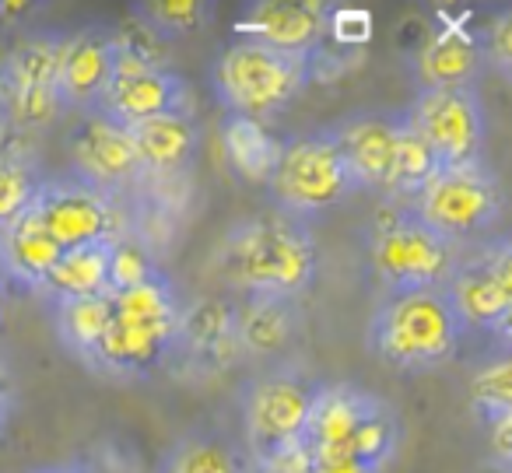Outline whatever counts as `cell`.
Masks as SVG:
<instances>
[{
    "instance_id": "obj_16",
    "label": "cell",
    "mask_w": 512,
    "mask_h": 473,
    "mask_svg": "<svg viewBox=\"0 0 512 473\" xmlns=\"http://www.w3.org/2000/svg\"><path fill=\"white\" fill-rule=\"evenodd\" d=\"M235 344V298H197L183 305L176 333L172 365L197 368V372H225L232 361H239Z\"/></svg>"
},
{
    "instance_id": "obj_18",
    "label": "cell",
    "mask_w": 512,
    "mask_h": 473,
    "mask_svg": "<svg viewBox=\"0 0 512 473\" xmlns=\"http://www.w3.org/2000/svg\"><path fill=\"white\" fill-rule=\"evenodd\" d=\"M330 4H313V0H260L249 4L239 18V39H253L260 46H271L281 53H320L327 39Z\"/></svg>"
},
{
    "instance_id": "obj_4",
    "label": "cell",
    "mask_w": 512,
    "mask_h": 473,
    "mask_svg": "<svg viewBox=\"0 0 512 473\" xmlns=\"http://www.w3.org/2000/svg\"><path fill=\"white\" fill-rule=\"evenodd\" d=\"M313 456L383 473L404 445V417L358 382H320L302 442Z\"/></svg>"
},
{
    "instance_id": "obj_35",
    "label": "cell",
    "mask_w": 512,
    "mask_h": 473,
    "mask_svg": "<svg viewBox=\"0 0 512 473\" xmlns=\"http://www.w3.org/2000/svg\"><path fill=\"white\" fill-rule=\"evenodd\" d=\"M327 36L344 46H362L372 36V15L362 8H330Z\"/></svg>"
},
{
    "instance_id": "obj_12",
    "label": "cell",
    "mask_w": 512,
    "mask_h": 473,
    "mask_svg": "<svg viewBox=\"0 0 512 473\" xmlns=\"http://www.w3.org/2000/svg\"><path fill=\"white\" fill-rule=\"evenodd\" d=\"M404 120L428 144L439 169L481 162L488 148V109L474 85L418 92L404 109Z\"/></svg>"
},
{
    "instance_id": "obj_21",
    "label": "cell",
    "mask_w": 512,
    "mask_h": 473,
    "mask_svg": "<svg viewBox=\"0 0 512 473\" xmlns=\"http://www.w3.org/2000/svg\"><path fill=\"white\" fill-rule=\"evenodd\" d=\"M137 162H141L144 179H176L190 172L193 158L200 151V127L193 116H155L130 127Z\"/></svg>"
},
{
    "instance_id": "obj_26",
    "label": "cell",
    "mask_w": 512,
    "mask_h": 473,
    "mask_svg": "<svg viewBox=\"0 0 512 473\" xmlns=\"http://www.w3.org/2000/svg\"><path fill=\"white\" fill-rule=\"evenodd\" d=\"M46 309H50V326L57 344L92 372L95 351H99L102 330H106V319H109V295L57 302V305H46Z\"/></svg>"
},
{
    "instance_id": "obj_5",
    "label": "cell",
    "mask_w": 512,
    "mask_h": 473,
    "mask_svg": "<svg viewBox=\"0 0 512 473\" xmlns=\"http://www.w3.org/2000/svg\"><path fill=\"white\" fill-rule=\"evenodd\" d=\"M316 53H281L253 39H232L211 64V88L228 116L278 120L313 81Z\"/></svg>"
},
{
    "instance_id": "obj_19",
    "label": "cell",
    "mask_w": 512,
    "mask_h": 473,
    "mask_svg": "<svg viewBox=\"0 0 512 473\" xmlns=\"http://www.w3.org/2000/svg\"><path fill=\"white\" fill-rule=\"evenodd\" d=\"M302 337V305L295 298L246 295L235 298V344L239 354L260 365L288 361Z\"/></svg>"
},
{
    "instance_id": "obj_2",
    "label": "cell",
    "mask_w": 512,
    "mask_h": 473,
    "mask_svg": "<svg viewBox=\"0 0 512 473\" xmlns=\"http://www.w3.org/2000/svg\"><path fill=\"white\" fill-rule=\"evenodd\" d=\"M183 305L186 298L165 270L137 288L109 291V319L95 351L92 375L113 382L155 379L162 368L172 365Z\"/></svg>"
},
{
    "instance_id": "obj_40",
    "label": "cell",
    "mask_w": 512,
    "mask_h": 473,
    "mask_svg": "<svg viewBox=\"0 0 512 473\" xmlns=\"http://www.w3.org/2000/svg\"><path fill=\"white\" fill-rule=\"evenodd\" d=\"M8 281H4V274H0V319H4V298H8Z\"/></svg>"
},
{
    "instance_id": "obj_9",
    "label": "cell",
    "mask_w": 512,
    "mask_h": 473,
    "mask_svg": "<svg viewBox=\"0 0 512 473\" xmlns=\"http://www.w3.org/2000/svg\"><path fill=\"white\" fill-rule=\"evenodd\" d=\"M267 190H271L274 211L306 225L309 218H320L330 207L344 204L351 193H358V186L330 130L320 127L281 141V162Z\"/></svg>"
},
{
    "instance_id": "obj_36",
    "label": "cell",
    "mask_w": 512,
    "mask_h": 473,
    "mask_svg": "<svg viewBox=\"0 0 512 473\" xmlns=\"http://www.w3.org/2000/svg\"><path fill=\"white\" fill-rule=\"evenodd\" d=\"M18 407H22V386H18V375L8 361L0 358V442L8 438L11 424L18 417Z\"/></svg>"
},
{
    "instance_id": "obj_11",
    "label": "cell",
    "mask_w": 512,
    "mask_h": 473,
    "mask_svg": "<svg viewBox=\"0 0 512 473\" xmlns=\"http://www.w3.org/2000/svg\"><path fill=\"white\" fill-rule=\"evenodd\" d=\"M463 326L484 333H509L512 316V242L505 235L460 246L446 284Z\"/></svg>"
},
{
    "instance_id": "obj_38",
    "label": "cell",
    "mask_w": 512,
    "mask_h": 473,
    "mask_svg": "<svg viewBox=\"0 0 512 473\" xmlns=\"http://www.w3.org/2000/svg\"><path fill=\"white\" fill-rule=\"evenodd\" d=\"M32 4H25V0H11V4H0V22H8V25H15V22H22V18H29L32 15Z\"/></svg>"
},
{
    "instance_id": "obj_3",
    "label": "cell",
    "mask_w": 512,
    "mask_h": 473,
    "mask_svg": "<svg viewBox=\"0 0 512 473\" xmlns=\"http://www.w3.org/2000/svg\"><path fill=\"white\" fill-rule=\"evenodd\" d=\"M369 351L400 375H425L463 351L467 326L442 284L383 291L365 326Z\"/></svg>"
},
{
    "instance_id": "obj_17",
    "label": "cell",
    "mask_w": 512,
    "mask_h": 473,
    "mask_svg": "<svg viewBox=\"0 0 512 473\" xmlns=\"http://www.w3.org/2000/svg\"><path fill=\"white\" fill-rule=\"evenodd\" d=\"M116 71V32L106 29H78L64 36L57 71V95L64 113H85L95 109Z\"/></svg>"
},
{
    "instance_id": "obj_13",
    "label": "cell",
    "mask_w": 512,
    "mask_h": 473,
    "mask_svg": "<svg viewBox=\"0 0 512 473\" xmlns=\"http://www.w3.org/2000/svg\"><path fill=\"white\" fill-rule=\"evenodd\" d=\"M32 218L46 228L60 249H78L88 242H113L123 239V214L120 200L81 179H50L36 193V204L29 207Z\"/></svg>"
},
{
    "instance_id": "obj_24",
    "label": "cell",
    "mask_w": 512,
    "mask_h": 473,
    "mask_svg": "<svg viewBox=\"0 0 512 473\" xmlns=\"http://www.w3.org/2000/svg\"><path fill=\"white\" fill-rule=\"evenodd\" d=\"M113 242H88L78 249H64V256L53 263L50 274L39 281L32 295H39L46 305L109 295V249H113Z\"/></svg>"
},
{
    "instance_id": "obj_30",
    "label": "cell",
    "mask_w": 512,
    "mask_h": 473,
    "mask_svg": "<svg viewBox=\"0 0 512 473\" xmlns=\"http://www.w3.org/2000/svg\"><path fill=\"white\" fill-rule=\"evenodd\" d=\"M137 18H141L151 36L183 39L190 32H197L200 25L211 22L214 8L204 0H151V4L137 8Z\"/></svg>"
},
{
    "instance_id": "obj_29",
    "label": "cell",
    "mask_w": 512,
    "mask_h": 473,
    "mask_svg": "<svg viewBox=\"0 0 512 473\" xmlns=\"http://www.w3.org/2000/svg\"><path fill=\"white\" fill-rule=\"evenodd\" d=\"M404 113V109H400ZM439 172L435 155L428 151V144L414 134V127L407 120H400V134H397V158H393V186H390V200H411L428 179Z\"/></svg>"
},
{
    "instance_id": "obj_39",
    "label": "cell",
    "mask_w": 512,
    "mask_h": 473,
    "mask_svg": "<svg viewBox=\"0 0 512 473\" xmlns=\"http://www.w3.org/2000/svg\"><path fill=\"white\" fill-rule=\"evenodd\" d=\"M29 473H99L92 463H81V459H67V463H50V466H39V470Z\"/></svg>"
},
{
    "instance_id": "obj_20",
    "label": "cell",
    "mask_w": 512,
    "mask_h": 473,
    "mask_svg": "<svg viewBox=\"0 0 512 473\" xmlns=\"http://www.w3.org/2000/svg\"><path fill=\"white\" fill-rule=\"evenodd\" d=\"M158 473H256L242 435L221 424H197L165 449Z\"/></svg>"
},
{
    "instance_id": "obj_28",
    "label": "cell",
    "mask_w": 512,
    "mask_h": 473,
    "mask_svg": "<svg viewBox=\"0 0 512 473\" xmlns=\"http://www.w3.org/2000/svg\"><path fill=\"white\" fill-rule=\"evenodd\" d=\"M43 183L46 172L32 155H25V151L0 155V228H8L36 204V193L43 190Z\"/></svg>"
},
{
    "instance_id": "obj_6",
    "label": "cell",
    "mask_w": 512,
    "mask_h": 473,
    "mask_svg": "<svg viewBox=\"0 0 512 473\" xmlns=\"http://www.w3.org/2000/svg\"><path fill=\"white\" fill-rule=\"evenodd\" d=\"M316 389H320V379L309 375L306 368L292 365V361L264 365L242 382V442H246L256 466L302 442Z\"/></svg>"
},
{
    "instance_id": "obj_1",
    "label": "cell",
    "mask_w": 512,
    "mask_h": 473,
    "mask_svg": "<svg viewBox=\"0 0 512 473\" xmlns=\"http://www.w3.org/2000/svg\"><path fill=\"white\" fill-rule=\"evenodd\" d=\"M320 274V246L302 221L281 211L242 214L214 242L207 277L235 298L271 295L299 302Z\"/></svg>"
},
{
    "instance_id": "obj_15",
    "label": "cell",
    "mask_w": 512,
    "mask_h": 473,
    "mask_svg": "<svg viewBox=\"0 0 512 473\" xmlns=\"http://www.w3.org/2000/svg\"><path fill=\"white\" fill-rule=\"evenodd\" d=\"M400 120V109H351L327 127L358 190H372L383 200H390L393 186Z\"/></svg>"
},
{
    "instance_id": "obj_23",
    "label": "cell",
    "mask_w": 512,
    "mask_h": 473,
    "mask_svg": "<svg viewBox=\"0 0 512 473\" xmlns=\"http://www.w3.org/2000/svg\"><path fill=\"white\" fill-rule=\"evenodd\" d=\"M60 256L64 249L46 235V228L32 218V211H25L8 228H0V274L8 288L36 291Z\"/></svg>"
},
{
    "instance_id": "obj_8",
    "label": "cell",
    "mask_w": 512,
    "mask_h": 473,
    "mask_svg": "<svg viewBox=\"0 0 512 473\" xmlns=\"http://www.w3.org/2000/svg\"><path fill=\"white\" fill-rule=\"evenodd\" d=\"M411 211L453 246L481 242L505 214V186L502 176L488 162L439 169L411 200Z\"/></svg>"
},
{
    "instance_id": "obj_22",
    "label": "cell",
    "mask_w": 512,
    "mask_h": 473,
    "mask_svg": "<svg viewBox=\"0 0 512 473\" xmlns=\"http://www.w3.org/2000/svg\"><path fill=\"white\" fill-rule=\"evenodd\" d=\"M481 50L470 32L446 25L432 32L421 43V50L411 60V74L418 81V92H435V88H467L481 74Z\"/></svg>"
},
{
    "instance_id": "obj_27",
    "label": "cell",
    "mask_w": 512,
    "mask_h": 473,
    "mask_svg": "<svg viewBox=\"0 0 512 473\" xmlns=\"http://www.w3.org/2000/svg\"><path fill=\"white\" fill-rule=\"evenodd\" d=\"M60 53H64V32L25 36L0 60V78L25 92H57Z\"/></svg>"
},
{
    "instance_id": "obj_33",
    "label": "cell",
    "mask_w": 512,
    "mask_h": 473,
    "mask_svg": "<svg viewBox=\"0 0 512 473\" xmlns=\"http://www.w3.org/2000/svg\"><path fill=\"white\" fill-rule=\"evenodd\" d=\"M481 50V64L488 71H495L498 78H512V11L502 8L491 15V22L484 25V36L477 39Z\"/></svg>"
},
{
    "instance_id": "obj_37",
    "label": "cell",
    "mask_w": 512,
    "mask_h": 473,
    "mask_svg": "<svg viewBox=\"0 0 512 473\" xmlns=\"http://www.w3.org/2000/svg\"><path fill=\"white\" fill-rule=\"evenodd\" d=\"M488 428V463L498 473H509L512 466V414H502L484 424Z\"/></svg>"
},
{
    "instance_id": "obj_14",
    "label": "cell",
    "mask_w": 512,
    "mask_h": 473,
    "mask_svg": "<svg viewBox=\"0 0 512 473\" xmlns=\"http://www.w3.org/2000/svg\"><path fill=\"white\" fill-rule=\"evenodd\" d=\"M67 151H71V165L78 172L74 179L109 193L113 200H120V193H127L144 179L134 141H130V127H123L102 109H85L74 120L71 134H67Z\"/></svg>"
},
{
    "instance_id": "obj_10",
    "label": "cell",
    "mask_w": 512,
    "mask_h": 473,
    "mask_svg": "<svg viewBox=\"0 0 512 473\" xmlns=\"http://www.w3.org/2000/svg\"><path fill=\"white\" fill-rule=\"evenodd\" d=\"M95 109L120 120L123 127L155 116H193V88L151 50L134 46L123 32H116V71Z\"/></svg>"
},
{
    "instance_id": "obj_25",
    "label": "cell",
    "mask_w": 512,
    "mask_h": 473,
    "mask_svg": "<svg viewBox=\"0 0 512 473\" xmlns=\"http://www.w3.org/2000/svg\"><path fill=\"white\" fill-rule=\"evenodd\" d=\"M221 151H225L228 169L239 179L256 186H267L281 162V137H274L264 123L246 120V116H221Z\"/></svg>"
},
{
    "instance_id": "obj_31",
    "label": "cell",
    "mask_w": 512,
    "mask_h": 473,
    "mask_svg": "<svg viewBox=\"0 0 512 473\" xmlns=\"http://www.w3.org/2000/svg\"><path fill=\"white\" fill-rule=\"evenodd\" d=\"M470 407H474L477 421H495L502 414H512V379H509V358L484 361L474 375H470Z\"/></svg>"
},
{
    "instance_id": "obj_34",
    "label": "cell",
    "mask_w": 512,
    "mask_h": 473,
    "mask_svg": "<svg viewBox=\"0 0 512 473\" xmlns=\"http://www.w3.org/2000/svg\"><path fill=\"white\" fill-rule=\"evenodd\" d=\"M256 473H372V470H362V466H351V463H334V459H320L306 445H295V449L260 463Z\"/></svg>"
},
{
    "instance_id": "obj_32",
    "label": "cell",
    "mask_w": 512,
    "mask_h": 473,
    "mask_svg": "<svg viewBox=\"0 0 512 473\" xmlns=\"http://www.w3.org/2000/svg\"><path fill=\"white\" fill-rule=\"evenodd\" d=\"M155 274H162V267L155 263L144 242H137L134 235H123V239L113 242V249H109V291L137 288Z\"/></svg>"
},
{
    "instance_id": "obj_7",
    "label": "cell",
    "mask_w": 512,
    "mask_h": 473,
    "mask_svg": "<svg viewBox=\"0 0 512 473\" xmlns=\"http://www.w3.org/2000/svg\"><path fill=\"white\" fill-rule=\"evenodd\" d=\"M456 253L460 246L435 235L404 200H383L365 232V256L383 291L446 284Z\"/></svg>"
}]
</instances>
